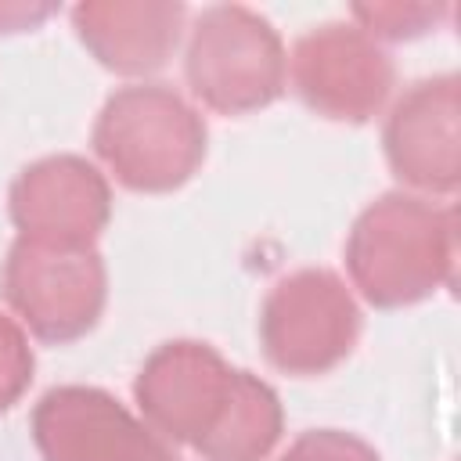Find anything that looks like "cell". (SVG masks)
<instances>
[{
	"instance_id": "obj_15",
	"label": "cell",
	"mask_w": 461,
	"mask_h": 461,
	"mask_svg": "<svg viewBox=\"0 0 461 461\" xmlns=\"http://www.w3.org/2000/svg\"><path fill=\"white\" fill-rule=\"evenodd\" d=\"M277 461H382L378 450L342 429H310L299 439H292V447L277 457Z\"/></svg>"
},
{
	"instance_id": "obj_5",
	"label": "cell",
	"mask_w": 461,
	"mask_h": 461,
	"mask_svg": "<svg viewBox=\"0 0 461 461\" xmlns=\"http://www.w3.org/2000/svg\"><path fill=\"white\" fill-rule=\"evenodd\" d=\"M360 306L346 281L324 267H303L274 281L259 306V346L285 375H324L360 339Z\"/></svg>"
},
{
	"instance_id": "obj_13",
	"label": "cell",
	"mask_w": 461,
	"mask_h": 461,
	"mask_svg": "<svg viewBox=\"0 0 461 461\" xmlns=\"http://www.w3.org/2000/svg\"><path fill=\"white\" fill-rule=\"evenodd\" d=\"M353 25L364 29L375 43L378 40H414L436 29L450 7L447 4H400V0H382V4H353L349 7Z\"/></svg>"
},
{
	"instance_id": "obj_10",
	"label": "cell",
	"mask_w": 461,
	"mask_h": 461,
	"mask_svg": "<svg viewBox=\"0 0 461 461\" xmlns=\"http://www.w3.org/2000/svg\"><path fill=\"white\" fill-rule=\"evenodd\" d=\"M7 209L18 238L86 249L112 220V187L83 155H47L11 180Z\"/></svg>"
},
{
	"instance_id": "obj_8",
	"label": "cell",
	"mask_w": 461,
	"mask_h": 461,
	"mask_svg": "<svg viewBox=\"0 0 461 461\" xmlns=\"http://www.w3.org/2000/svg\"><path fill=\"white\" fill-rule=\"evenodd\" d=\"M234 367L194 339H173L148 353L133 378V400L140 418L166 439L198 447L220 421L230 396Z\"/></svg>"
},
{
	"instance_id": "obj_6",
	"label": "cell",
	"mask_w": 461,
	"mask_h": 461,
	"mask_svg": "<svg viewBox=\"0 0 461 461\" xmlns=\"http://www.w3.org/2000/svg\"><path fill=\"white\" fill-rule=\"evenodd\" d=\"M288 79L313 115L360 126L385 108L396 68L382 43L353 22H321L295 40Z\"/></svg>"
},
{
	"instance_id": "obj_16",
	"label": "cell",
	"mask_w": 461,
	"mask_h": 461,
	"mask_svg": "<svg viewBox=\"0 0 461 461\" xmlns=\"http://www.w3.org/2000/svg\"><path fill=\"white\" fill-rule=\"evenodd\" d=\"M54 14V4H25V0H0V32L36 29L43 18Z\"/></svg>"
},
{
	"instance_id": "obj_12",
	"label": "cell",
	"mask_w": 461,
	"mask_h": 461,
	"mask_svg": "<svg viewBox=\"0 0 461 461\" xmlns=\"http://www.w3.org/2000/svg\"><path fill=\"white\" fill-rule=\"evenodd\" d=\"M285 411L274 385L252 371L234 367L227 407L194 450L202 454V461H263L277 447Z\"/></svg>"
},
{
	"instance_id": "obj_4",
	"label": "cell",
	"mask_w": 461,
	"mask_h": 461,
	"mask_svg": "<svg viewBox=\"0 0 461 461\" xmlns=\"http://www.w3.org/2000/svg\"><path fill=\"white\" fill-rule=\"evenodd\" d=\"M0 292L40 342H76L97 328L108 303V270L97 245L68 249L14 238L4 259Z\"/></svg>"
},
{
	"instance_id": "obj_11",
	"label": "cell",
	"mask_w": 461,
	"mask_h": 461,
	"mask_svg": "<svg viewBox=\"0 0 461 461\" xmlns=\"http://www.w3.org/2000/svg\"><path fill=\"white\" fill-rule=\"evenodd\" d=\"M187 7L176 0H83L72 7V29L90 58L115 76L158 72L180 36Z\"/></svg>"
},
{
	"instance_id": "obj_9",
	"label": "cell",
	"mask_w": 461,
	"mask_h": 461,
	"mask_svg": "<svg viewBox=\"0 0 461 461\" xmlns=\"http://www.w3.org/2000/svg\"><path fill=\"white\" fill-rule=\"evenodd\" d=\"M382 151L393 176L421 194H454L461 184V79H418L385 115Z\"/></svg>"
},
{
	"instance_id": "obj_14",
	"label": "cell",
	"mask_w": 461,
	"mask_h": 461,
	"mask_svg": "<svg viewBox=\"0 0 461 461\" xmlns=\"http://www.w3.org/2000/svg\"><path fill=\"white\" fill-rule=\"evenodd\" d=\"M32 371H36V357L25 328L0 310V414L25 396Z\"/></svg>"
},
{
	"instance_id": "obj_7",
	"label": "cell",
	"mask_w": 461,
	"mask_h": 461,
	"mask_svg": "<svg viewBox=\"0 0 461 461\" xmlns=\"http://www.w3.org/2000/svg\"><path fill=\"white\" fill-rule=\"evenodd\" d=\"M43 461H176L173 447L97 385L47 389L29 418Z\"/></svg>"
},
{
	"instance_id": "obj_1",
	"label": "cell",
	"mask_w": 461,
	"mask_h": 461,
	"mask_svg": "<svg viewBox=\"0 0 461 461\" xmlns=\"http://www.w3.org/2000/svg\"><path fill=\"white\" fill-rule=\"evenodd\" d=\"M457 220L411 191H385L349 227L346 270L375 310L414 306L454 285Z\"/></svg>"
},
{
	"instance_id": "obj_2",
	"label": "cell",
	"mask_w": 461,
	"mask_h": 461,
	"mask_svg": "<svg viewBox=\"0 0 461 461\" xmlns=\"http://www.w3.org/2000/svg\"><path fill=\"white\" fill-rule=\"evenodd\" d=\"M94 155L137 194H169L205 162L202 112L166 83H130L108 94L90 130Z\"/></svg>"
},
{
	"instance_id": "obj_3",
	"label": "cell",
	"mask_w": 461,
	"mask_h": 461,
	"mask_svg": "<svg viewBox=\"0 0 461 461\" xmlns=\"http://www.w3.org/2000/svg\"><path fill=\"white\" fill-rule=\"evenodd\" d=\"M184 79L205 108L245 115L281 97L288 54L277 29L259 11L245 4H212L187 29Z\"/></svg>"
}]
</instances>
